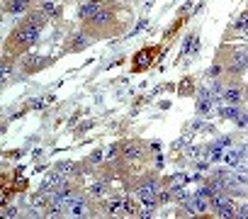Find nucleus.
<instances>
[{
  "instance_id": "1",
  "label": "nucleus",
  "mask_w": 248,
  "mask_h": 219,
  "mask_svg": "<svg viewBox=\"0 0 248 219\" xmlns=\"http://www.w3.org/2000/svg\"><path fill=\"white\" fill-rule=\"evenodd\" d=\"M37 42H39V30L32 27V25H27V22H22V25L8 37V42H5V59H13V54L17 56V54L32 49Z\"/></svg>"
},
{
  "instance_id": "2",
  "label": "nucleus",
  "mask_w": 248,
  "mask_h": 219,
  "mask_svg": "<svg viewBox=\"0 0 248 219\" xmlns=\"http://www.w3.org/2000/svg\"><path fill=\"white\" fill-rule=\"evenodd\" d=\"M112 25H114V13L102 5L100 13H97L90 22H85V30H88V34L97 37V34H107V32L112 30Z\"/></svg>"
},
{
  "instance_id": "3",
  "label": "nucleus",
  "mask_w": 248,
  "mask_h": 219,
  "mask_svg": "<svg viewBox=\"0 0 248 219\" xmlns=\"http://www.w3.org/2000/svg\"><path fill=\"white\" fill-rule=\"evenodd\" d=\"M107 212H109V217H139L134 202L129 197H119V195L107 200Z\"/></svg>"
},
{
  "instance_id": "4",
  "label": "nucleus",
  "mask_w": 248,
  "mask_h": 219,
  "mask_svg": "<svg viewBox=\"0 0 248 219\" xmlns=\"http://www.w3.org/2000/svg\"><path fill=\"white\" fill-rule=\"evenodd\" d=\"M66 202H68V217H93V207H90V200L78 195V192H68L66 195Z\"/></svg>"
},
{
  "instance_id": "5",
  "label": "nucleus",
  "mask_w": 248,
  "mask_h": 219,
  "mask_svg": "<svg viewBox=\"0 0 248 219\" xmlns=\"http://www.w3.org/2000/svg\"><path fill=\"white\" fill-rule=\"evenodd\" d=\"M158 192H161V188H158V183L156 180H144L139 188H137V197H139V202L144 204V209H154V204L158 202Z\"/></svg>"
},
{
  "instance_id": "6",
  "label": "nucleus",
  "mask_w": 248,
  "mask_h": 219,
  "mask_svg": "<svg viewBox=\"0 0 248 219\" xmlns=\"http://www.w3.org/2000/svg\"><path fill=\"white\" fill-rule=\"evenodd\" d=\"M209 204L214 207L217 217H236V207H233V202L226 195H214L209 200Z\"/></svg>"
},
{
  "instance_id": "7",
  "label": "nucleus",
  "mask_w": 248,
  "mask_h": 219,
  "mask_svg": "<svg viewBox=\"0 0 248 219\" xmlns=\"http://www.w3.org/2000/svg\"><path fill=\"white\" fill-rule=\"evenodd\" d=\"M156 56H158V49L154 47H146V49H141L137 56H134V63H132V71H144V68H149L154 61H156Z\"/></svg>"
},
{
  "instance_id": "8",
  "label": "nucleus",
  "mask_w": 248,
  "mask_h": 219,
  "mask_svg": "<svg viewBox=\"0 0 248 219\" xmlns=\"http://www.w3.org/2000/svg\"><path fill=\"white\" fill-rule=\"evenodd\" d=\"M183 202H185V209H187L190 214H204V212L209 209V200H207V197H202L200 192H195V195L185 197Z\"/></svg>"
},
{
  "instance_id": "9",
  "label": "nucleus",
  "mask_w": 248,
  "mask_h": 219,
  "mask_svg": "<svg viewBox=\"0 0 248 219\" xmlns=\"http://www.w3.org/2000/svg\"><path fill=\"white\" fill-rule=\"evenodd\" d=\"M214 93L212 90H200V95H197V112L200 115H209L212 112V107H214Z\"/></svg>"
},
{
  "instance_id": "10",
  "label": "nucleus",
  "mask_w": 248,
  "mask_h": 219,
  "mask_svg": "<svg viewBox=\"0 0 248 219\" xmlns=\"http://www.w3.org/2000/svg\"><path fill=\"white\" fill-rule=\"evenodd\" d=\"M90 195H93L95 200H107V197H109V183H107L105 178H95V180L90 183Z\"/></svg>"
},
{
  "instance_id": "11",
  "label": "nucleus",
  "mask_w": 248,
  "mask_h": 219,
  "mask_svg": "<svg viewBox=\"0 0 248 219\" xmlns=\"http://www.w3.org/2000/svg\"><path fill=\"white\" fill-rule=\"evenodd\" d=\"M229 71L231 73H243L248 71V51H236L229 61Z\"/></svg>"
},
{
  "instance_id": "12",
  "label": "nucleus",
  "mask_w": 248,
  "mask_h": 219,
  "mask_svg": "<svg viewBox=\"0 0 248 219\" xmlns=\"http://www.w3.org/2000/svg\"><path fill=\"white\" fill-rule=\"evenodd\" d=\"M141 154H144V149H141L139 141H127L122 146V158L124 161H137V158H141Z\"/></svg>"
},
{
  "instance_id": "13",
  "label": "nucleus",
  "mask_w": 248,
  "mask_h": 219,
  "mask_svg": "<svg viewBox=\"0 0 248 219\" xmlns=\"http://www.w3.org/2000/svg\"><path fill=\"white\" fill-rule=\"evenodd\" d=\"M231 146V139H219V141H214V144H209V149H207V158L209 161H217V158H224V151Z\"/></svg>"
},
{
  "instance_id": "14",
  "label": "nucleus",
  "mask_w": 248,
  "mask_h": 219,
  "mask_svg": "<svg viewBox=\"0 0 248 219\" xmlns=\"http://www.w3.org/2000/svg\"><path fill=\"white\" fill-rule=\"evenodd\" d=\"M100 8H102V5H100V3H95V0H85V3L80 5V20H83V25H85V22H90V20L100 13Z\"/></svg>"
},
{
  "instance_id": "15",
  "label": "nucleus",
  "mask_w": 248,
  "mask_h": 219,
  "mask_svg": "<svg viewBox=\"0 0 248 219\" xmlns=\"http://www.w3.org/2000/svg\"><path fill=\"white\" fill-rule=\"evenodd\" d=\"M32 10V0H10L5 3V13H13V15H25Z\"/></svg>"
},
{
  "instance_id": "16",
  "label": "nucleus",
  "mask_w": 248,
  "mask_h": 219,
  "mask_svg": "<svg viewBox=\"0 0 248 219\" xmlns=\"http://www.w3.org/2000/svg\"><path fill=\"white\" fill-rule=\"evenodd\" d=\"M27 25H32V27H37L39 32H42V27L49 22V13L46 10H34V13H30L27 15V20H25Z\"/></svg>"
},
{
  "instance_id": "17",
  "label": "nucleus",
  "mask_w": 248,
  "mask_h": 219,
  "mask_svg": "<svg viewBox=\"0 0 248 219\" xmlns=\"http://www.w3.org/2000/svg\"><path fill=\"white\" fill-rule=\"evenodd\" d=\"M241 97H243L241 88H226V90H221V100L226 105H236V102H241Z\"/></svg>"
},
{
  "instance_id": "18",
  "label": "nucleus",
  "mask_w": 248,
  "mask_h": 219,
  "mask_svg": "<svg viewBox=\"0 0 248 219\" xmlns=\"http://www.w3.org/2000/svg\"><path fill=\"white\" fill-rule=\"evenodd\" d=\"M224 161L229 163V166H236V163H241L243 161V149H226L224 151Z\"/></svg>"
},
{
  "instance_id": "19",
  "label": "nucleus",
  "mask_w": 248,
  "mask_h": 219,
  "mask_svg": "<svg viewBox=\"0 0 248 219\" xmlns=\"http://www.w3.org/2000/svg\"><path fill=\"white\" fill-rule=\"evenodd\" d=\"M13 76V59H3V83H8Z\"/></svg>"
},
{
  "instance_id": "20",
  "label": "nucleus",
  "mask_w": 248,
  "mask_h": 219,
  "mask_svg": "<svg viewBox=\"0 0 248 219\" xmlns=\"http://www.w3.org/2000/svg\"><path fill=\"white\" fill-rule=\"evenodd\" d=\"M221 117H226V120H236V117H238V110H236L233 105H229V107L221 110Z\"/></svg>"
},
{
  "instance_id": "21",
  "label": "nucleus",
  "mask_w": 248,
  "mask_h": 219,
  "mask_svg": "<svg viewBox=\"0 0 248 219\" xmlns=\"http://www.w3.org/2000/svg\"><path fill=\"white\" fill-rule=\"evenodd\" d=\"M246 27H248V13H243V15L236 20V30H241V32H243Z\"/></svg>"
},
{
  "instance_id": "22",
  "label": "nucleus",
  "mask_w": 248,
  "mask_h": 219,
  "mask_svg": "<svg viewBox=\"0 0 248 219\" xmlns=\"http://www.w3.org/2000/svg\"><path fill=\"white\" fill-rule=\"evenodd\" d=\"M119 149H122V146H117V144H114V146H109V149H107V158L112 161V158H117V156H122V154H119Z\"/></svg>"
},
{
  "instance_id": "23",
  "label": "nucleus",
  "mask_w": 248,
  "mask_h": 219,
  "mask_svg": "<svg viewBox=\"0 0 248 219\" xmlns=\"http://www.w3.org/2000/svg\"><path fill=\"white\" fill-rule=\"evenodd\" d=\"M44 10H46L49 15H56V13H59V10H56V5L51 3V0H46V3H44Z\"/></svg>"
},
{
  "instance_id": "24",
  "label": "nucleus",
  "mask_w": 248,
  "mask_h": 219,
  "mask_svg": "<svg viewBox=\"0 0 248 219\" xmlns=\"http://www.w3.org/2000/svg\"><path fill=\"white\" fill-rule=\"evenodd\" d=\"M236 217H241V219H248V204H246V207H241Z\"/></svg>"
},
{
  "instance_id": "25",
  "label": "nucleus",
  "mask_w": 248,
  "mask_h": 219,
  "mask_svg": "<svg viewBox=\"0 0 248 219\" xmlns=\"http://www.w3.org/2000/svg\"><path fill=\"white\" fill-rule=\"evenodd\" d=\"M236 122H238V125H248V115H238Z\"/></svg>"
},
{
  "instance_id": "26",
  "label": "nucleus",
  "mask_w": 248,
  "mask_h": 219,
  "mask_svg": "<svg viewBox=\"0 0 248 219\" xmlns=\"http://www.w3.org/2000/svg\"><path fill=\"white\" fill-rule=\"evenodd\" d=\"M243 37H246V42H248V27H246V30H243Z\"/></svg>"
},
{
  "instance_id": "27",
  "label": "nucleus",
  "mask_w": 248,
  "mask_h": 219,
  "mask_svg": "<svg viewBox=\"0 0 248 219\" xmlns=\"http://www.w3.org/2000/svg\"><path fill=\"white\" fill-rule=\"evenodd\" d=\"M5 3H10V0H5Z\"/></svg>"
},
{
  "instance_id": "28",
  "label": "nucleus",
  "mask_w": 248,
  "mask_h": 219,
  "mask_svg": "<svg viewBox=\"0 0 248 219\" xmlns=\"http://www.w3.org/2000/svg\"><path fill=\"white\" fill-rule=\"evenodd\" d=\"M246 51H248V47H246Z\"/></svg>"
}]
</instances>
